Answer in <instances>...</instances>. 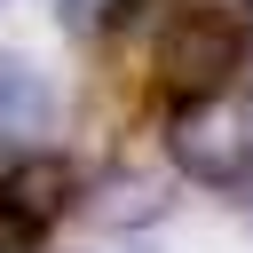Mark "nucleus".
Listing matches in <instances>:
<instances>
[{
	"instance_id": "nucleus-5",
	"label": "nucleus",
	"mask_w": 253,
	"mask_h": 253,
	"mask_svg": "<svg viewBox=\"0 0 253 253\" xmlns=\"http://www.w3.org/2000/svg\"><path fill=\"white\" fill-rule=\"evenodd\" d=\"M174 0H111V40H158Z\"/></svg>"
},
{
	"instance_id": "nucleus-4",
	"label": "nucleus",
	"mask_w": 253,
	"mask_h": 253,
	"mask_svg": "<svg viewBox=\"0 0 253 253\" xmlns=\"http://www.w3.org/2000/svg\"><path fill=\"white\" fill-rule=\"evenodd\" d=\"M47 126V79L24 55H0V150H32V134Z\"/></svg>"
},
{
	"instance_id": "nucleus-6",
	"label": "nucleus",
	"mask_w": 253,
	"mask_h": 253,
	"mask_svg": "<svg viewBox=\"0 0 253 253\" xmlns=\"http://www.w3.org/2000/svg\"><path fill=\"white\" fill-rule=\"evenodd\" d=\"M245 32H253V0H245Z\"/></svg>"
},
{
	"instance_id": "nucleus-1",
	"label": "nucleus",
	"mask_w": 253,
	"mask_h": 253,
	"mask_svg": "<svg viewBox=\"0 0 253 253\" xmlns=\"http://www.w3.org/2000/svg\"><path fill=\"white\" fill-rule=\"evenodd\" d=\"M174 166L190 174V182H245L253 174V119H245V103L237 95H190L182 111H174Z\"/></svg>"
},
{
	"instance_id": "nucleus-3",
	"label": "nucleus",
	"mask_w": 253,
	"mask_h": 253,
	"mask_svg": "<svg viewBox=\"0 0 253 253\" xmlns=\"http://www.w3.org/2000/svg\"><path fill=\"white\" fill-rule=\"evenodd\" d=\"M71 206V166L47 150H24L0 166V253H32Z\"/></svg>"
},
{
	"instance_id": "nucleus-2",
	"label": "nucleus",
	"mask_w": 253,
	"mask_h": 253,
	"mask_svg": "<svg viewBox=\"0 0 253 253\" xmlns=\"http://www.w3.org/2000/svg\"><path fill=\"white\" fill-rule=\"evenodd\" d=\"M237 55H245V32L237 24H213V16H166V32H158V79L190 103V95H221L229 87V71H237Z\"/></svg>"
},
{
	"instance_id": "nucleus-7",
	"label": "nucleus",
	"mask_w": 253,
	"mask_h": 253,
	"mask_svg": "<svg viewBox=\"0 0 253 253\" xmlns=\"http://www.w3.org/2000/svg\"><path fill=\"white\" fill-rule=\"evenodd\" d=\"M245 119H253V95H245Z\"/></svg>"
}]
</instances>
